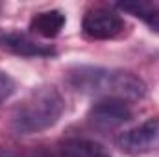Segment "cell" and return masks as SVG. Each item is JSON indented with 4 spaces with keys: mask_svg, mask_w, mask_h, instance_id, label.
Segmentation results:
<instances>
[{
    "mask_svg": "<svg viewBox=\"0 0 159 157\" xmlns=\"http://www.w3.org/2000/svg\"><path fill=\"white\" fill-rule=\"evenodd\" d=\"M15 92V81L9 74L0 70V104H4L11 94Z\"/></svg>",
    "mask_w": 159,
    "mask_h": 157,
    "instance_id": "11",
    "label": "cell"
},
{
    "mask_svg": "<svg viewBox=\"0 0 159 157\" xmlns=\"http://www.w3.org/2000/svg\"><path fill=\"white\" fill-rule=\"evenodd\" d=\"M56 157H111L107 150L83 137H67L57 144V155Z\"/></svg>",
    "mask_w": 159,
    "mask_h": 157,
    "instance_id": "7",
    "label": "cell"
},
{
    "mask_svg": "<svg viewBox=\"0 0 159 157\" xmlns=\"http://www.w3.org/2000/svg\"><path fill=\"white\" fill-rule=\"evenodd\" d=\"M126 22L113 7L94 6L85 11L81 20L83 35L93 41H109L124 32Z\"/></svg>",
    "mask_w": 159,
    "mask_h": 157,
    "instance_id": "3",
    "label": "cell"
},
{
    "mask_svg": "<svg viewBox=\"0 0 159 157\" xmlns=\"http://www.w3.org/2000/svg\"><path fill=\"white\" fill-rule=\"evenodd\" d=\"M119 9L135 15L137 19L146 22L152 28V32L159 34V2L157 0H154V2H126V4H120Z\"/></svg>",
    "mask_w": 159,
    "mask_h": 157,
    "instance_id": "9",
    "label": "cell"
},
{
    "mask_svg": "<svg viewBox=\"0 0 159 157\" xmlns=\"http://www.w3.org/2000/svg\"><path fill=\"white\" fill-rule=\"evenodd\" d=\"M133 118L129 102L120 98H100L87 111V122L98 131H111Z\"/></svg>",
    "mask_w": 159,
    "mask_h": 157,
    "instance_id": "5",
    "label": "cell"
},
{
    "mask_svg": "<svg viewBox=\"0 0 159 157\" xmlns=\"http://www.w3.org/2000/svg\"><path fill=\"white\" fill-rule=\"evenodd\" d=\"M65 111V100L54 85H39L32 89L13 109L11 128L20 135L41 133L52 128Z\"/></svg>",
    "mask_w": 159,
    "mask_h": 157,
    "instance_id": "2",
    "label": "cell"
},
{
    "mask_svg": "<svg viewBox=\"0 0 159 157\" xmlns=\"http://www.w3.org/2000/svg\"><path fill=\"white\" fill-rule=\"evenodd\" d=\"M0 157H56L46 150L35 148H13V146H0Z\"/></svg>",
    "mask_w": 159,
    "mask_h": 157,
    "instance_id": "10",
    "label": "cell"
},
{
    "mask_svg": "<svg viewBox=\"0 0 159 157\" xmlns=\"http://www.w3.org/2000/svg\"><path fill=\"white\" fill-rule=\"evenodd\" d=\"M117 148L126 155H148L159 154V118H148L143 124L120 133Z\"/></svg>",
    "mask_w": 159,
    "mask_h": 157,
    "instance_id": "4",
    "label": "cell"
},
{
    "mask_svg": "<svg viewBox=\"0 0 159 157\" xmlns=\"http://www.w3.org/2000/svg\"><path fill=\"white\" fill-rule=\"evenodd\" d=\"M0 48L4 52L20 56V57H50L56 54L52 44L37 41L32 34L19 30H2L0 32Z\"/></svg>",
    "mask_w": 159,
    "mask_h": 157,
    "instance_id": "6",
    "label": "cell"
},
{
    "mask_svg": "<svg viewBox=\"0 0 159 157\" xmlns=\"http://www.w3.org/2000/svg\"><path fill=\"white\" fill-rule=\"evenodd\" d=\"M63 26H65V15L59 9L39 11L30 20V34L44 39H54L61 34Z\"/></svg>",
    "mask_w": 159,
    "mask_h": 157,
    "instance_id": "8",
    "label": "cell"
},
{
    "mask_svg": "<svg viewBox=\"0 0 159 157\" xmlns=\"http://www.w3.org/2000/svg\"><path fill=\"white\" fill-rule=\"evenodd\" d=\"M69 83L83 94L100 98L141 100L146 94L144 81L133 72L104 67H76L69 70Z\"/></svg>",
    "mask_w": 159,
    "mask_h": 157,
    "instance_id": "1",
    "label": "cell"
}]
</instances>
